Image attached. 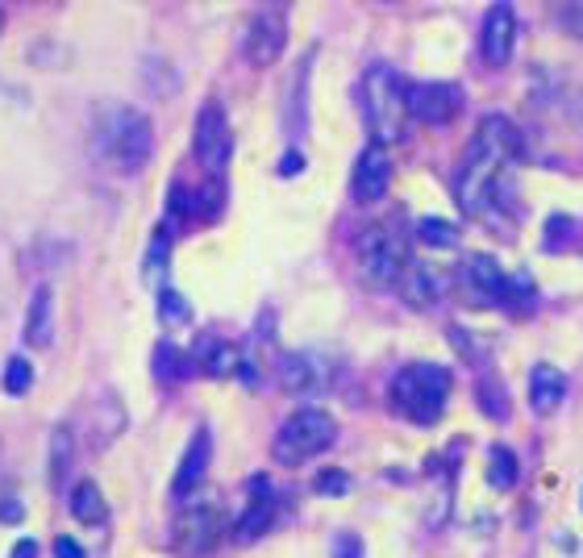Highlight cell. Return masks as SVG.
Returning <instances> with one entry per match:
<instances>
[{"mask_svg":"<svg viewBox=\"0 0 583 558\" xmlns=\"http://www.w3.org/2000/svg\"><path fill=\"white\" fill-rule=\"evenodd\" d=\"M93 150L113 175H138L155 150V125L125 100H100L93 109Z\"/></svg>","mask_w":583,"mask_h":558,"instance_id":"obj_2","label":"cell"},{"mask_svg":"<svg viewBox=\"0 0 583 558\" xmlns=\"http://www.w3.org/2000/svg\"><path fill=\"white\" fill-rule=\"evenodd\" d=\"M454 292L463 296L471 308H500L513 304L517 283L488 255H463L454 267Z\"/></svg>","mask_w":583,"mask_h":558,"instance_id":"obj_7","label":"cell"},{"mask_svg":"<svg viewBox=\"0 0 583 558\" xmlns=\"http://www.w3.org/2000/svg\"><path fill=\"white\" fill-rule=\"evenodd\" d=\"M450 400V372L438 363H409L392 379V404L413 425H434Z\"/></svg>","mask_w":583,"mask_h":558,"instance_id":"obj_5","label":"cell"},{"mask_svg":"<svg viewBox=\"0 0 583 558\" xmlns=\"http://www.w3.org/2000/svg\"><path fill=\"white\" fill-rule=\"evenodd\" d=\"M192 155H196V163L205 167L209 175H221L226 167H230V155H233V130L230 121H226V109L209 100V105H201V113H196V134H192Z\"/></svg>","mask_w":583,"mask_h":558,"instance_id":"obj_10","label":"cell"},{"mask_svg":"<svg viewBox=\"0 0 583 558\" xmlns=\"http://www.w3.org/2000/svg\"><path fill=\"white\" fill-rule=\"evenodd\" d=\"M450 288H454V276L446 271L442 263H434V258H409V267H404V276L397 283L404 304H413V308L442 304L450 296Z\"/></svg>","mask_w":583,"mask_h":558,"instance_id":"obj_12","label":"cell"},{"mask_svg":"<svg viewBox=\"0 0 583 558\" xmlns=\"http://www.w3.org/2000/svg\"><path fill=\"white\" fill-rule=\"evenodd\" d=\"M276 375H280L283 392H321L329 384V372L326 363L317 359V354H280V363H276Z\"/></svg>","mask_w":583,"mask_h":558,"instance_id":"obj_17","label":"cell"},{"mask_svg":"<svg viewBox=\"0 0 583 558\" xmlns=\"http://www.w3.org/2000/svg\"><path fill=\"white\" fill-rule=\"evenodd\" d=\"M479 404H484V409H488L496 421H505V413H509V409H505V396H500V388H496V384H488V388L479 384Z\"/></svg>","mask_w":583,"mask_h":558,"instance_id":"obj_33","label":"cell"},{"mask_svg":"<svg viewBox=\"0 0 583 558\" xmlns=\"http://www.w3.org/2000/svg\"><path fill=\"white\" fill-rule=\"evenodd\" d=\"M29 384H34V367H29V359L13 354V359L4 363V392L25 396V392H29Z\"/></svg>","mask_w":583,"mask_h":558,"instance_id":"obj_28","label":"cell"},{"mask_svg":"<svg viewBox=\"0 0 583 558\" xmlns=\"http://www.w3.org/2000/svg\"><path fill=\"white\" fill-rule=\"evenodd\" d=\"M488 484L500 492H509L517 484V454L509 446H496L488 459Z\"/></svg>","mask_w":583,"mask_h":558,"instance_id":"obj_25","label":"cell"},{"mask_svg":"<svg viewBox=\"0 0 583 558\" xmlns=\"http://www.w3.org/2000/svg\"><path fill=\"white\" fill-rule=\"evenodd\" d=\"M525 142L509 117H488L466 146V159L454 180V201L471 221H496L509 209V171L521 163Z\"/></svg>","mask_w":583,"mask_h":558,"instance_id":"obj_1","label":"cell"},{"mask_svg":"<svg viewBox=\"0 0 583 558\" xmlns=\"http://www.w3.org/2000/svg\"><path fill=\"white\" fill-rule=\"evenodd\" d=\"M409 113H413V121H425V125H446V121L463 113V88L442 84V80L409 84Z\"/></svg>","mask_w":583,"mask_h":558,"instance_id":"obj_13","label":"cell"},{"mask_svg":"<svg viewBox=\"0 0 583 558\" xmlns=\"http://www.w3.org/2000/svg\"><path fill=\"white\" fill-rule=\"evenodd\" d=\"M562 396H567V375L559 367H550V363H537L530 372V409L537 417H546L562 404Z\"/></svg>","mask_w":583,"mask_h":558,"instance_id":"obj_21","label":"cell"},{"mask_svg":"<svg viewBox=\"0 0 583 558\" xmlns=\"http://www.w3.org/2000/svg\"><path fill=\"white\" fill-rule=\"evenodd\" d=\"M559 17H562V25L583 43V4H559Z\"/></svg>","mask_w":583,"mask_h":558,"instance_id":"obj_34","label":"cell"},{"mask_svg":"<svg viewBox=\"0 0 583 558\" xmlns=\"http://www.w3.org/2000/svg\"><path fill=\"white\" fill-rule=\"evenodd\" d=\"M50 338H54V292H50V283H38L29 296V308H25V342L42 350L50 347Z\"/></svg>","mask_w":583,"mask_h":558,"instance_id":"obj_20","label":"cell"},{"mask_svg":"<svg viewBox=\"0 0 583 558\" xmlns=\"http://www.w3.org/2000/svg\"><path fill=\"white\" fill-rule=\"evenodd\" d=\"M209 463H212V434L201 425L192 434V442H187L184 459H180V471H175V496H192V492L201 488L205 475H209Z\"/></svg>","mask_w":583,"mask_h":558,"instance_id":"obj_19","label":"cell"},{"mask_svg":"<svg viewBox=\"0 0 583 558\" xmlns=\"http://www.w3.org/2000/svg\"><path fill=\"white\" fill-rule=\"evenodd\" d=\"M226 534V509L221 500H196L187 505L171 525V550L180 558H205Z\"/></svg>","mask_w":583,"mask_h":558,"instance_id":"obj_8","label":"cell"},{"mask_svg":"<svg viewBox=\"0 0 583 558\" xmlns=\"http://www.w3.org/2000/svg\"><path fill=\"white\" fill-rule=\"evenodd\" d=\"M313 488L321 492V496H347V492H350V475H347V471H321Z\"/></svg>","mask_w":583,"mask_h":558,"instance_id":"obj_32","label":"cell"},{"mask_svg":"<svg viewBox=\"0 0 583 558\" xmlns=\"http://www.w3.org/2000/svg\"><path fill=\"white\" fill-rule=\"evenodd\" d=\"M0 34H4V9H0Z\"/></svg>","mask_w":583,"mask_h":558,"instance_id":"obj_38","label":"cell"},{"mask_svg":"<svg viewBox=\"0 0 583 558\" xmlns=\"http://www.w3.org/2000/svg\"><path fill=\"white\" fill-rule=\"evenodd\" d=\"M0 517H22V505H0Z\"/></svg>","mask_w":583,"mask_h":558,"instance_id":"obj_37","label":"cell"},{"mask_svg":"<svg viewBox=\"0 0 583 558\" xmlns=\"http://www.w3.org/2000/svg\"><path fill=\"white\" fill-rule=\"evenodd\" d=\"M580 505H583V500H580Z\"/></svg>","mask_w":583,"mask_h":558,"instance_id":"obj_39","label":"cell"},{"mask_svg":"<svg viewBox=\"0 0 583 558\" xmlns=\"http://www.w3.org/2000/svg\"><path fill=\"white\" fill-rule=\"evenodd\" d=\"M71 459H75V438H71L68 425H59V429L50 434V484H54V488L68 480Z\"/></svg>","mask_w":583,"mask_h":558,"instance_id":"obj_24","label":"cell"},{"mask_svg":"<svg viewBox=\"0 0 583 558\" xmlns=\"http://www.w3.org/2000/svg\"><path fill=\"white\" fill-rule=\"evenodd\" d=\"M288 47V9L280 4H258L255 13L242 25V43H238V54L242 63L251 68H271L276 59Z\"/></svg>","mask_w":583,"mask_h":558,"instance_id":"obj_9","label":"cell"},{"mask_svg":"<svg viewBox=\"0 0 583 558\" xmlns=\"http://www.w3.org/2000/svg\"><path fill=\"white\" fill-rule=\"evenodd\" d=\"M221 201H226L221 184L196 187V192H192V217H201V221H212V217L221 213Z\"/></svg>","mask_w":583,"mask_h":558,"instance_id":"obj_29","label":"cell"},{"mask_svg":"<svg viewBox=\"0 0 583 558\" xmlns=\"http://www.w3.org/2000/svg\"><path fill=\"white\" fill-rule=\"evenodd\" d=\"M242 350L233 347L230 338H217V333H205L196 347H192V367L209 379H230L238 367H242Z\"/></svg>","mask_w":583,"mask_h":558,"instance_id":"obj_18","label":"cell"},{"mask_svg":"<svg viewBox=\"0 0 583 558\" xmlns=\"http://www.w3.org/2000/svg\"><path fill=\"white\" fill-rule=\"evenodd\" d=\"M80 434L71 429V438L75 446H88V450H105L109 442H117L121 434H125V404L117 400L113 392H96L88 404H84V413H80Z\"/></svg>","mask_w":583,"mask_h":558,"instance_id":"obj_11","label":"cell"},{"mask_svg":"<svg viewBox=\"0 0 583 558\" xmlns=\"http://www.w3.org/2000/svg\"><path fill=\"white\" fill-rule=\"evenodd\" d=\"M9 558H38V542H29V537H22L13 550H9Z\"/></svg>","mask_w":583,"mask_h":558,"instance_id":"obj_36","label":"cell"},{"mask_svg":"<svg viewBox=\"0 0 583 558\" xmlns=\"http://www.w3.org/2000/svg\"><path fill=\"white\" fill-rule=\"evenodd\" d=\"M163 267H167V230L155 233V242H150V251H146V279L155 276H163Z\"/></svg>","mask_w":583,"mask_h":558,"instance_id":"obj_31","label":"cell"},{"mask_svg":"<svg viewBox=\"0 0 583 558\" xmlns=\"http://www.w3.org/2000/svg\"><path fill=\"white\" fill-rule=\"evenodd\" d=\"M359 100H363V117H367V130H372L375 146H392L409 134V84L400 80L392 68L375 63L367 68L363 84H359Z\"/></svg>","mask_w":583,"mask_h":558,"instance_id":"obj_3","label":"cell"},{"mask_svg":"<svg viewBox=\"0 0 583 558\" xmlns=\"http://www.w3.org/2000/svg\"><path fill=\"white\" fill-rule=\"evenodd\" d=\"M575 233H580V230H575V221H571V217H550V221H546V238H542V242H546V251H562V246H567Z\"/></svg>","mask_w":583,"mask_h":558,"instance_id":"obj_30","label":"cell"},{"mask_svg":"<svg viewBox=\"0 0 583 558\" xmlns=\"http://www.w3.org/2000/svg\"><path fill=\"white\" fill-rule=\"evenodd\" d=\"M333 442H338V421L321 413V409H301L276 429L271 454L283 466H301L308 459H317V454H326Z\"/></svg>","mask_w":583,"mask_h":558,"instance_id":"obj_6","label":"cell"},{"mask_svg":"<svg viewBox=\"0 0 583 558\" xmlns=\"http://www.w3.org/2000/svg\"><path fill=\"white\" fill-rule=\"evenodd\" d=\"M417 238L425 242V246H442V251H450V246L459 242V230H454L450 221H442V217H421Z\"/></svg>","mask_w":583,"mask_h":558,"instance_id":"obj_26","label":"cell"},{"mask_svg":"<svg viewBox=\"0 0 583 558\" xmlns=\"http://www.w3.org/2000/svg\"><path fill=\"white\" fill-rule=\"evenodd\" d=\"M54 558H88L84 555V546H80V542H75V537H54Z\"/></svg>","mask_w":583,"mask_h":558,"instance_id":"obj_35","label":"cell"},{"mask_svg":"<svg viewBox=\"0 0 583 558\" xmlns=\"http://www.w3.org/2000/svg\"><path fill=\"white\" fill-rule=\"evenodd\" d=\"M276 517H280V492L271 488L267 475H255L251 500H246V509H242L238 525H233V537L238 542H258V537L276 525Z\"/></svg>","mask_w":583,"mask_h":558,"instance_id":"obj_16","label":"cell"},{"mask_svg":"<svg viewBox=\"0 0 583 558\" xmlns=\"http://www.w3.org/2000/svg\"><path fill=\"white\" fill-rule=\"evenodd\" d=\"M159 322L163 326H187L192 322V304L175 288H159Z\"/></svg>","mask_w":583,"mask_h":558,"instance_id":"obj_27","label":"cell"},{"mask_svg":"<svg viewBox=\"0 0 583 558\" xmlns=\"http://www.w3.org/2000/svg\"><path fill=\"white\" fill-rule=\"evenodd\" d=\"M187 363H192V354H184L175 342H159L155 354H150V375H155L159 384H175V379L187 375Z\"/></svg>","mask_w":583,"mask_h":558,"instance_id":"obj_23","label":"cell"},{"mask_svg":"<svg viewBox=\"0 0 583 558\" xmlns=\"http://www.w3.org/2000/svg\"><path fill=\"white\" fill-rule=\"evenodd\" d=\"M388 184H392V155H388V146H375L372 142L359 155L354 171H350V196L359 205H375V201H384Z\"/></svg>","mask_w":583,"mask_h":558,"instance_id":"obj_15","label":"cell"},{"mask_svg":"<svg viewBox=\"0 0 583 558\" xmlns=\"http://www.w3.org/2000/svg\"><path fill=\"white\" fill-rule=\"evenodd\" d=\"M350 258H354V276L372 292H388L397 288L404 267H409V242L400 238L397 226H367L354 233L350 242Z\"/></svg>","mask_w":583,"mask_h":558,"instance_id":"obj_4","label":"cell"},{"mask_svg":"<svg viewBox=\"0 0 583 558\" xmlns=\"http://www.w3.org/2000/svg\"><path fill=\"white\" fill-rule=\"evenodd\" d=\"M68 509L75 521H84V525H109V500L100 496V488H96L93 480H80L75 488H71L68 496Z\"/></svg>","mask_w":583,"mask_h":558,"instance_id":"obj_22","label":"cell"},{"mask_svg":"<svg viewBox=\"0 0 583 558\" xmlns=\"http://www.w3.org/2000/svg\"><path fill=\"white\" fill-rule=\"evenodd\" d=\"M517 47V13L509 4H491L479 25V63L484 68H505Z\"/></svg>","mask_w":583,"mask_h":558,"instance_id":"obj_14","label":"cell"}]
</instances>
